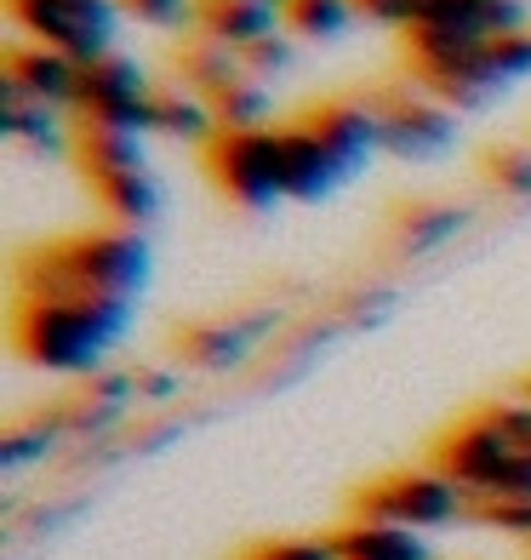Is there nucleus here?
I'll list each match as a JSON object with an SVG mask.
<instances>
[{
    "label": "nucleus",
    "mask_w": 531,
    "mask_h": 560,
    "mask_svg": "<svg viewBox=\"0 0 531 560\" xmlns=\"http://www.w3.org/2000/svg\"><path fill=\"white\" fill-rule=\"evenodd\" d=\"M132 320H138V298L69 292V298H17L12 332L35 366L63 377H97Z\"/></svg>",
    "instance_id": "f257e3e1"
},
{
    "label": "nucleus",
    "mask_w": 531,
    "mask_h": 560,
    "mask_svg": "<svg viewBox=\"0 0 531 560\" xmlns=\"http://www.w3.org/2000/svg\"><path fill=\"white\" fill-rule=\"evenodd\" d=\"M155 258L138 229H104V235H74L40 246L17 264V298H69V292H109L143 298Z\"/></svg>",
    "instance_id": "f03ea898"
},
{
    "label": "nucleus",
    "mask_w": 531,
    "mask_h": 560,
    "mask_svg": "<svg viewBox=\"0 0 531 560\" xmlns=\"http://www.w3.org/2000/svg\"><path fill=\"white\" fill-rule=\"evenodd\" d=\"M74 120L109 126V132H126V138H149L161 132V86L149 81V69L138 58H120V52L81 63Z\"/></svg>",
    "instance_id": "7ed1b4c3"
},
{
    "label": "nucleus",
    "mask_w": 531,
    "mask_h": 560,
    "mask_svg": "<svg viewBox=\"0 0 531 560\" xmlns=\"http://www.w3.org/2000/svg\"><path fill=\"white\" fill-rule=\"evenodd\" d=\"M7 12L35 46H52L74 63H97L115 52L120 0H7Z\"/></svg>",
    "instance_id": "20e7f679"
},
{
    "label": "nucleus",
    "mask_w": 531,
    "mask_h": 560,
    "mask_svg": "<svg viewBox=\"0 0 531 560\" xmlns=\"http://www.w3.org/2000/svg\"><path fill=\"white\" fill-rule=\"evenodd\" d=\"M474 515L469 492L458 487L451 475L440 469H406V475H389L377 480L371 492H361L354 503V521H377V526H406V532H435Z\"/></svg>",
    "instance_id": "39448f33"
},
{
    "label": "nucleus",
    "mask_w": 531,
    "mask_h": 560,
    "mask_svg": "<svg viewBox=\"0 0 531 560\" xmlns=\"http://www.w3.org/2000/svg\"><path fill=\"white\" fill-rule=\"evenodd\" d=\"M206 172L223 195L251 207V212H269L286 200L281 143H274V132H217L206 143Z\"/></svg>",
    "instance_id": "423d86ee"
},
{
    "label": "nucleus",
    "mask_w": 531,
    "mask_h": 560,
    "mask_svg": "<svg viewBox=\"0 0 531 560\" xmlns=\"http://www.w3.org/2000/svg\"><path fill=\"white\" fill-rule=\"evenodd\" d=\"M377 109H384V155H400V161H435L463 138L458 109L435 104L417 81L389 86L377 97Z\"/></svg>",
    "instance_id": "0eeeda50"
},
{
    "label": "nucleus",
    "mask_w": 531,
    "mask_h": 560,
    "mask_svg": "<svg viewBox=\"0 0 531 560\" xmlns=\"http://www.w3.org/2000/svg\"><path fill=\"white\" fill-rule=\"evenodd\" d=\"M515 452H520V446L503 435V429H497L486 412H480V418H469L463 429H451V435L440 441L435 469L458 480V487L469 492V503H486V498L497 492L503 469L515 464Z\"/></svg>",
    "instance_id": "6e6552de"
},
{
    "label": "nucleus",
    "mask_w": 531,
    "mask_h": 560,
    "mask_svg": "<svg viewBox=\"0 0 531 560\" xmlns=\"http://www.w3.org/2000/svg\"><path fill=\"white\" fill-rule=\"evenodd\" d=\"M303 126L332 149V161L354 177L361 166H371V155H384V109L377 97H349V104H326V109H309Z\"/></svg>",
    "instance_id": "1a4fd4ad"
},
{
    "label": "nucleus",
    "mask_w": 531,
    "mask_h": 560,
    "mask_svg": "<svg viewBox=\"0 0 531 560\" xmlns=\"http://www.w3.org/2000/svg\"><path fill=\"white\" fill-rule=\"evenodd\" d=\"M281 326V315L263 310V315H246V320H217V326H194L189 338H177V354H184L189 366L200 372H235L246 366L251 354H258V343Z\"/></svg>",
    "instance_id": "9d476101"
},
{
    "label": "nucleus",
    "mask_w": 531,
    "mask_h": 560,
    "mask_svg": "<svg viewBox=\"0 0 531 560\" xmlns=\"http://www.w3.org/2000/svg\"><path fill=\"white\" fill-rule=\"evenodd\" d=\"M7 86H17L35 104H52L63 115H74V97H81V63L52 52V46H12L7 52Z\"/></svg>",
    "instance_id": "9b49d317"
},
{
    "label": "nucleus",
    "mask_w": 531,
    "mask_h": 560,
    "mask_svg": "<svg viewBox=\"0 0 531 560\" xmlns=\"http://www.w3.org/2000/svg\"><path fill=\"white\" fill-rule=\"evenodd\" d=\"M274 143H281V184H286V200H326L338 184H343V166L332 161V149H326L309 126H274Z\"/></svg>",
    "instance_id": "f8f14e48"
},
{
    "label": "nucleus",
    "mask_w": 531,
    "mask_h": 560,
    "mask_svg": "<svg viewBox=\"0 0 531 560\" xmlns=\"http://www.w3.org/2000/svg\"><path fill=\"white\" fill-rule=\"evenodd\" d=\"M412 81L435 97V104H446V109H486L492 97H503V86H509L486 63V52L463 58V63H423V69H412Z\"/></svg>",
    "instance_id": "ddd939ff"
},
{
    "label": "nucleus",
    "mask_w": 531,
    "mask_h": 560,
    "mask_svg": "<svg viewBox=\"0 0 531 560\" xmlns=\"http://www.w3.org/2000/svg\"><path fill=\"white\" fill-rule=\"evenodd\" d=\"M281 30H286V18L258 7V0H200V35L235 46V52H251V46L274 40Z\"/></svg>",
    "instance_id": "4468645a"
},
{
    "label": "nucleus",
    "mask_w": 531,
    "mask_h": 560,
    "mask_svg": "<svg viewBox=\"0 0 531 560\" xmlns=\"http://www.w3.org/2000/svg\"><path fill=\"white\" fill-rule=\"evenodd\" d=\"M343 560H435V549L423 544V532L406 526H377V521H349L343 532H332Z\"/></svg>",
    "instance_id": "2eb2a0df"
},
{
    "label": "nucleus",
    "mask_w": 531,
    "mask_h": 560,
    "mask_svg": "<svg viewBox=\"0 0 531 560\" xmlns=\"http://www.w3.org/2000/svg\"><path fill=\"white\" fill-rule=\"evenodd\" d=\"M184 86L189 92H200L212 104V97H223V92H235L240 81H251V69H246V58L235 52V46H223V40H206L200 35L189 52H184Z\"/></svg>",
    "instance_id": "dca6fc26"
},
{
    "label": "nucleus",
    "mask_w": 531,
    "mask_h": 560,
    "mask_svg": "<svg viewBox=\"0 0 531 560\" xmlns=\"http://www.w3.org/2000/svg\"><path fill=\"white\" fill-rule=\"evenodd\" d=\"M86 184L109 207V218L120 229H138V223H149L161 212V184L149 172H97V177H86Z\"/></svg>",
    "instance_id": "f3484780"
},
{
    "label": "nucleus",
    "mask_w": 531,
    "mask_h": 560,
    "mask_svg": "<svg viewBox=\"0 0 531 560\" xmlns=\"http://www.w3.org/2000/svg\"><path fill=\"white\" fill-rule=\"evenodd\" d=\"M74 161H81L86 177H97V172H149L143 138L109 132V126H86V120H74Z\"/></svg>",
    "instance_id": "a211bd4d"
},
{
    "label": "nucleus",
    "mask_w": 531,
    "mask_h": 560,
    "mask_svg": "<svg viewBox=\"0 0 531 560\" xmlns=\"http://www.w3.org/2000/svg\"><path fill=\"white\" fill-rule=\"evenodd\" d=\"M63 441H69L63 412H46V418L23 423V429H7V441H0V469H7V475H23L30 464H46V457H52Z\"/></svg>",
    "instance_id": "6ab92c4d"
},
{
    "label": "nucleus",
    "mask_w": 531,
    "mask_h": 560,
    "mask_svg": "<svg viewBox=\"0 0 531 560\" xmlns=\"http://www.w3.org/2000/svg\"><path fill=\"white\" fill-rule=\"evenodd\" d=\"M0 132L17 138V143H35V149H58V143H63V109H52V104H35V97H23L17 86H7Z\"/></svg>",
    "instance_id": "aec40b11"
},
{
    "label": "nucleus",
    "mask_w": 531,
    "mask_h": 560,
    "mask_svg": "<svg viewBox=\"0 0 531 560\" xmlns=\"http://www.w3.org/2000/svg\"><path fill=\"white\" fill-rule=\"evenodd\" d=\"M161 132L206 149V143L217 138V109H212L200 92H189V86H166V92H161Z\"/></svg>",
    "instance_id": "412c9836"
},
{
    "label": "nucleus",
    "mask_w": 531,
    "mask_h": 560,
    "mask_svg": "<svg viewBox=\"0 0 531 560\" xmlns=\"http://www.w3.org/2000/svg\"><path fill=\"white\" fill-rule=\"evenodd\" d=\"M212 109H217V132H274V126H269L274 104H269L263 81H240L235 92L212 97Z\"/></svg>",
    "instance_id": "4be33fe9"
},
{
    "label": "nucleus",
    "mask_w": 531,
    "mask_h": 560,
    "mask_svg": "<svg viewBox=\"0 0 531 560\" xmlns=\"http://www.w3.org/2000/svg\"><path fill=\"white\" fill-rule=\"evenodd\" d=\"M463 223H469V212H458V207H412V212H400L394 235L406 252H435L458 235Z\"/></svg>",
    "instance_id": "5701e85b"
},
{
    "label": "nucleus",
    "mask_w": 531,
    "mask_h": 560,
    "mask_svg": "<svg viewBox=\"0 0 531 560\" xmlns=\"http://www.w3.org/2000/svg\"><path fill=\"white\" fill-rule=\"evenodd\" d=\"M354 18H361L354 0H292V7H286V30L303 35V40H338Z\"/></svg>",
    "instance_id": "b1692460"
},
{
    "label": "nucleus",
    "mask_w": 531,
    "mask_h": 560,
    "mask_svg": "<svg viewBox=\"0 0 531 560\" xmlns=\"http://www.w3.org/2000/svg\"><path fill=\"white\" fill-rule=\"evenodd\" d=\"M120 12L149 30H200V0H120Z\"/></svg>",
    "instance_id": "393cba45"
},
{
    "label": "nucleus",
    "mask_w": 531,
    "mask_h": 560,
    "mask_svg": "<svg viewBox=\"0 0 531 560\" xmlns=\"http://www.w3.org/2000/svg\"><path fill=\"white\" fill-rule=\"evenodd\" d=\"M486 177H492V184H497L503 195L531 200V149H526V143L492 149V155H486Z\"/></svg>",
    "instance_id": "a878e982"
},
{
    "label": "nucleus",
    "mask_w": 531,
    "mask_h": 560,
    "mask_svg": "<svg viewBox=\"0 0 531 560\" xmlns=\"http://www.w3.org/2000/svg\"><path fill=\"white\" fill-rule=\"evenodd\" d=\"M486 63L503 74V81H526V74H531V30L526 35H509V40H492L486 46Z\"/></svg>",
    "instance_id": "bb28decb"
},
{
    "label": "nucleus",
    "mask_w": 531,
    "mask_h": 560,
    "mask_svg": "<svg viewBox=\"0 0 531 560\" xmlns=\"http://www.w3.org/2000/svg\"><path fill=\"white\" fill-rule=\"evenodd\" d=\"M251 560H343V549L338 538H286V544L251 549Z\"/></svg>",
    "instance_id": "cd10ccee"
},
{
    "label": "nucleus",
    "mask_w": 531,
    "mask_h": 560,
    "mask_svg": "<svg viewBox=\"0 0 531 560\" xmlns=\"http://www.w3.org/2000/svg\"><path fill=\"white\" fill-rule=\"evenodd\" d=\"M486 418L509 435L520 452H531V395H520V400H497V406H486Z\"/></svg>",
    "instance_id": "c85d7f7f"
},
{
    "label": "nucleus",
    "mask_w": 531,
    "mask_h": 560,
    "mask_svg": "<svg viewBox=\"0 0 531 560\" xmlns=\"http://www.w3.org/2000/svg\"><path fill=\"white\" fill-rule=\"evenodd\" d=\"M474 521H486V526H497V532H509V538L531 544V503H480Z\"/></svg>",
    "instance_id": "c756f323"
},
{
    "label": "nucleus",
    "mask_w": 531,
    "mask_h": 560,
    "mask_svg": "<svg viewBox=\"0 0 531 560\" xmlns=\"http://www.w3.org/2000/svg\"><path fill=\"white\" fill-rule=\"evenodd\" d=\"M246 69H251V81H269V74H286L292 69V40L286 35H274L263 46H251V52H240Z\"/></svg>",
    "instance_id": "7c9ffc66"
},
{
    "label": "nucleus",
    "mask_w": 531,
    "mask_h": 560,
    "mask_svg": "<svg viewBox=\"0 0 531 560\" xmlns=\"http://www.w3.org/2000/svg\"><path fill=\"white\" fill-rule=\"evenodd\" d=\"M366 23H384V30H412L417 18V0H354Z\"/></svg>",
    "instance_id": "2f4dec72"
},
{
    "label": "nucleus",
    "mask_w": 531,
    "mask_h": 560,
    "mask_svg": "<svg viewBox=\"0 0 531 560\" xmlns=\"http://www.w3.org/2000/svg\"><path fill=\"white\" fill-rule=\"evenodd\" d=\"M177 389H184V377L166 372V366H143L138 372V400H172Z\"/></svg>",
    "instance_id": "473e14b6"
}]
</instances>
